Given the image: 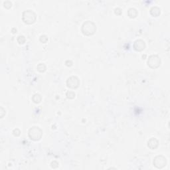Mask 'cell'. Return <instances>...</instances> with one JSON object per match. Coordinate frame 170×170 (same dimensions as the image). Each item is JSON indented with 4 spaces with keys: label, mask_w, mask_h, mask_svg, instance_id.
I'll use <instances>...</instances> for the list:
<instances>
[{
    "label": "cell",
    "mask_w": 170,
    "mask_h": 170,
    "mask_svg": "<svg viewBox=\"0 0 170 170\" xmlns=\"http://www.w3.org/2000/svg\"><path fill=\"white\" fill-rule=\"evenodd\" d=\"M81 30L83 34L86 36H90L96 32V26L94 23L90 21H87L83 23Z\"/></svg>",
    "instance_id": "obj_1"
},
{
    "label": "cell",
    "mask_w": 170,
    "mask_h": 170,
    "mask_svg": "<svg viewBox=\"0 0 170 170\" xmlns=\"http://www.w3.org/2000/svg\"><path fill=\"white\" fill-rule=\"evenodd\" d=\"M36 14L31 9L24 11L22 14V20L26 24H32L36 20Z\"/></svg>",
    "instance_id": "obj_2"
},
{
    "label": "cell",
    "mask_w": 170,
    "mask_h": 170,
    "mask_svg": "<svg viewBox=\"0 0 170 170\" xmlns=\"http://www.w3.org/2000/svg\"><path fill=\"white\" fill-rule=\"evenodd\" d=\"M29 137L34 141L39 140L43 136V132L40 128L37 126H33L28 131Z\"/></svg>",
    "instance_id": "obj_3"
},
{
    "label": "cell",
    "mask_w": 170,
    "mask_h": 170,
    "mask_svg": "<svg viewBox=\"0 0 170 170\" xmlns=\"http://www.w3.org/2000/svg\"><path fill=\"white\" fill-rule=\"evenodd\" d=\"M161 64L160 57L156 55H152L149 57L148 60V65L152 68H156L159 67Z\"/></svg>",
    "instance_id": "obj_4"
},
{
    "label": "cell",
    "mask_w": 170,
    "mask_h": 170,
    "mask_svg": "<svg viewBox=\"0 0 170 170\" xmlns=\"http://www.w3.org/2000/svg\"><path fill=\"white\" fill-rule=\"evenodd\" d=\"M167 164L166 158L163 156H158L154 158V166L158 169L164 168Z\"/></svg>",
    "instance_id": "obj_5"
},
{
    "label": "cell",
    "mask_w": 170,
    "mask_h": 170,
    "mask_svg": "<svg viewBox=\"0 0 170 170\" xmlns=\"http://www.w3.org/2000/svg\"><path fill=\"white\" fill-rule=\"evenodd\" d=\"M80 84V81L78 77L75 76H72L69 77L66 80V84L67 86L70 88L74 89V88H78Z\"/></svg>",
    "instance_id": "obj_6"
},
{
    "label": "cell",
    "mask_w": 170,
    "mask_h": 170,
    "mask_svg": "<svg viewBox=\"0 0 170 170\" xmlns=\"http://www.w3.org/2000/svg\"><path fill=\"white\" fill-rule=\"evenodd\" d=\"M134 48L137 51H142L146 48V43L144 42V41L142 39H138L134 42Z\"/></svg>",
    "instance_id": "obj_7"
},
{
    "label": "cell",
    "mask_w": 170,
    "mask_h": 170,
    "mask_svg": "<svg viewBox=\"0 0 170 170\" xmlns=\"http://www.w3.org/2000/svg\"><path fill=\"white\" fill-rule=\"evenodd\" d=\"M148 146L152 150H155L158 146V141L156 138H152L148 142Z\"/></svg>",
    "instance_id": "obj_8"
},
{
    "label": "cell",
    "mask_w": 170,
    "mask_h": 170,
    "mask_svg": "<svg viewBox=\"0 0 170 170\" xmlns=\"http://www.w3.org/2000/svg\"><path fill=\"white\" fill-rule=\"evenodd\" d=\"M160 13H161V11H160V9L158 7H152L151 9H150V13H151L152 15L154 17L159 16V15H160Z\"/></svg>",
    "instance_id": "obj_9"
},
{
    "label": "cell",
    "mask_w": 170,
    "mask_h": 170,
    "mask_svg": "<svg viewBox=\"0 0 170 170\" xmlns=\"http://www.w3.org/2000/svg\"><path fill=\"white\" fill-rule=\"evenodd\" d=\"M128 16L131 17V18H134V17H136L138 15V11H137L136 9L132 7V8H130L128 9Z\"/></svg>",
    "instance_id": "obj_10"
},
{
    "label": "cell",
    "mask_w": 170,
    "mask_h": 170,
    "mask_svg": "<svg viewBox=\"0 0 170 170\" xmlns=\"http://www.w3.org/2000/svg\"><path fill=\"white\" fill-rule=\"evenodd\" d=\"M41 99H42V97L39 94H35L33 95V96L32 97L33 101L36 103V104H38L39 102H41Z\"/></svg>",
    "instance_id": "obj_11"
},
{
    "label": "cell",
    "mask_w": 170,
    "mask_h": 170,
    "mask_svg": "<svg viewBox=\"0 0 170 170\" xmlns=\"http://www.w3.org/2000/svg\"><path fill=\"white\" fill-rule=\"evenodd\" d=\"M37 70L41 72H45L46 70V65L44 64V63H40V64H38V66L37 67Z\"/></svg>",
    "instance_id": "obj_12"
},
{
    "label": "cell",
    "mask_w": 170,
    "mask_h": 170,
    "mask_svg": "<svg viewBox=\"0 0 170 170\" xmlns=\"http://www.w3.org/2000/svg\"><path fill=\"white\" fill-rule=\"evenodd\" d=\"M25 41H26V39H25V37L23 35H19L17 37V42L19 44H23L25 42Z\"/></svg>",
    "instance_id": "obj_13"
},
{
    "label": "cell",
    "mask_w": 170,
    "mask_h": 170,
    "mask_svg": "<svg viewBox=\"0 0 170 170\" xmlns=\"http://www.w3.org/2000/svg\"><path fill=\"white\" fill-rule=\"evenodd\" d=\"M66 96L69 99H72L75 97V93L72 91H68L66 92Z\"/></svg>",
    "instance_id": "obj_14"
},
{
    "label": "cell",
    "mask_w": 170,
    "mask_h": 170,
    "mask_svg": "<svg viewBox=\"0 0 170 170\" xmlns=\"http://www.w3.org/2000/svg\"><path fill=\"white\" fill-rule=\"evenodd\" d=\"M39 40H40L41 42L43 43H47V41H48V37H47V36L45 35H41V36L40 37Z\"/></svg>",
    "instance_id": "obj_15"
},
{
    "label": "cell",
    "mask_w": 170,
    "mask_h": 170,
    "mask_svg": "<svg viewBox=\"0 0 170 170\" xmlns=\"http://www.w3.org/2000/svg\"><path fill=\"white\" fill-rule=\"evenodd\" d=\"M3 5H4V7L5 8L9 9L12 6V3L9 1H6L3 2Z\"/></svg>",
    "instance_id": "obj_16"
},
{
    "label": "cell",
    "mask_w": 170,
    "mask_h": 170,
    "mask_svg": "<svg viewBox=\"0 0 170 170\" xmlns=\"http://www.w3.org/2000/svg\"><path fill=\"white\" fill-rule=\"evenodd\" d=\"M20 133H21V131L19 130L18 128L15 129V130L13 131V135H14L15 136H19V135H20Z\"/></svg>",
    "instance_id": "obj_17"
},
{
    "label": "cell",
    "mask_w": 170,
    "mask_h": 170,
    "mask_svg": "<svg viewBox=\"0 0 170 170\" xmlns=\"http://www.w3.org/2000/svg\"><path fill=\"white\" fill-rule=\"evenodd\" d=\"M114 12L116 15H120L122 13V10H121V9L118 7V8H116L114 9Z\"/></svg>",
    "instance_id": "obj_18"
},
{
    "label": "cell",
    "mask_w": 170,
    "mask_h": 170,
    "mask_svg": "<svg viewBox=\"0 0 170 170\" xmlns=\"http://www.w3.org/2000/svg\"><path fill=\"white\" fill-rule=\"evenodd\" d=\"M65 64H66V66H72V62L71 61V60H67L65 62Z\"/></svg>",
    "instance_id": "obj_19"
},
{
    "label": "cell",
    "mask_w": 170,
    "mask_h": 170,
    "mask_svg": "<svg viewBox=\"0 0 170 170\" xmlns=\"http://www.w3.org/2000/svg\"><path fill=\"white\" fill-rule=\"evenodd\" d=\"M4 111H5V110L3 109V107H1V113H2V112H4ZM3 114H1V118H3Z\"/></svg>",
    "instance_id": "obj_20"
}]
</instances>
